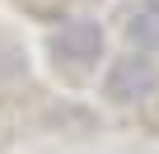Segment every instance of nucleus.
Returning a JSON list of instances; mask_svg holds the SVG:
<instances>
[{"mask_svg": "<svg viewBox=\"0 0 159 154\" xmlns=\"http://www.w3.org/2000/svg\"><path fill=\"white\" fill-rule=\"evenodd\" d=\"M103 94H108V103H117V108L150 103V98L159 94V65H154L150 56H140V51L117 56V61L108 65V75H103Z\"/></svg>", "mask_w": 159, "mask_h": 154, "instance_id": "f257e3e1", "label": "nucleus"}, {"mask_svg": "<svg viewBox=\"0 0 159 154\" xmlns=\"http://www.w3.org/2000/svg\"><path fill=\"white\" fill-rule=\"evenodd\" d=\"M52 56L61 65H70V70H89L103 56V28L94 19H66L52 33Z\"/></svg>", "mask_w": 159, "mask_h": 154, "instance_id": "f03ea898", "label": "nucleus"}, {"mask_svg": "<svg viewBox=\"0 0 159 154\" xmlns=\"http://www.w3.org/2000/svg\"><path fill=\"white\" fill-rule=\"evenodd\" d=\"M126 42L136 51H159V0H136L126 10Z\"/></svg>", "mask_w": 159, "mask_h": 154, "instance_id": "7ed1b4c3", "label": "nucleus"}]
</instances>
